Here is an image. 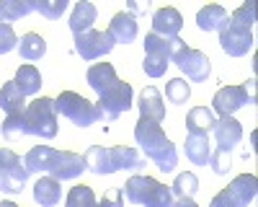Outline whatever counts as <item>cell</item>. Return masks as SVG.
Instances as JSON below:
<instances>
[{
	"label": "cell",
	"mask_w": 258,
	"mask_h": 207,
	"mask_svg": "<svg viewBox=\"0 0 258 207\" xmlns=\"http://www.w3.org/2000/svg\"><path fill=\"white\" fill-rule=\"evenodd\" d=\"M85 80H88V86L101 96L106 88H111L119 78H116V70H114L111 62H96V65H91L88 73H85Z\"/></svg>",
	"instance_id": "18"
},
{
	"label": "cell",
	"mask_w": 258,
	"mask_h": 207,
	"mask_svg": "<svg viewBox=\"0 0 258 207\" xmlns=\"http://www.w3.org/2000/svg\"><path fill=\"white\" fill-rule=\"evenodd\" d=\"M135 140L140 145L142 156L147 161H153L160 171H165V174L176 171V166H178V150H176V145L165 137L160 122L140 117L137 127H135Z\"/></svg>",
	"instance_id": "2"
},
{
	"label": "cell",
	"mask_w": 258,
	"mask_h": 207,
	"mask_svg": "<svg viewBox=\"0 0 258 207\" xmlns=\"http://www.w3.org/2000/svg\"><path fill=\"white\" fill-rule=\"evenodd\" d=\"M24 119H26V132L52 140L57 137V112H54V98H34L31 104H26L24 109Z\"/></svg>",
	"instance_id": "6"
},
{
	"label": "cell",
	"mask_w": 258,
	"mask_h": 207,
	"mask_svg": "<svg viewBox=\"0 0 258 207\" xmlns=\"http://www.w3.org/2000/svg\"><path fill=\"white\" fill-rule=\"evenodd\" d=\"M0 132H3L6 140H21V137H26V119H24V112H18V114H8L3 119V124H0Z\"/></svg>",
	"instance_id": "29"
},
{
	"label": "cell",
	"mask_w": 258,
	"mask_h": 207,
	"mask_svg": "<svg viewBox=\"0 0 258 207\" xmlns=\"http://www.w3.org/2000/svg\"><path fill=\"white\" fill-rule=\"evenodd\" d=\"M212 135H214V148L212 150L230 153L235 145H240V140H243V124L232 117H220L212 127Z\"/></svg>",
	"instance_id": "13"
},
{
	"label": "cell",
	"mask_w": 258,
	"mask_h": 207,
	"mask_svg": "<svg viewBox=\"0 0 258 207\" xmlns=\"http://www.w3.org/2000/svg\"><path fill=\"white\" fill-rule=\"evenodd\" d=\"M230 18L238 21V24H243V26H248V29H253V24H255V6L248 0V3H243L238 11H232Z\"/></svg>",
	"instance_id": "34"
},
{
	"label": "cell",
	"mask_w": 258,
	"mask_h": 207,
	"mask_svg": "<svg viewBox=\"0 0 258 207\" xmlns=\"http://www.w3.org/2000/svg\"><path fill=\"white\" fill-rule=\"evenodd\" d=\"M165 96H168L170 104H186L188 96H191V88L183 78H173V80H168V86H165Z\"/></svg>",
	"instance_id": "32"
},
{
	"label": "cell",
	"mask_w": 258,
	"mask_h": 207,
	"mask_svg": "<svg viewBox=\"0 0 258 207\" xmlns=\"http://www.w3.org/2000/svg\"><path fill=\"white\" fill-rule=\"evenodd\" d=\"M132 86L126 80H116L111 88H106L98 101H96V112H98V119L103 122H114L119 119L124 112L132 109Z\"/></svg>",
	"instance_id": "8"
},
{
	"label": "cell",
	"mask_w": 258,
	"mask_h": 207,
	"mask_svg": "<svg viewBox=\"0 0 258 207\" xmlns=\"http://www.w3.org/2000/svg\"><path fill=\"white\" fill-rule=\"evenodd\" d=\"M145 60H142V70L150 75V78H160V75H165V70H168V65H170V57H173L186 41L183 39H178V36H173V39H160V36H155L153 31L150 34H145Z\"/></svg>",
	"instance_id": "5"
},
{
	"label": "cell",
	"mask_w": 258,
	"mask_h": 207,
	"mask_svg": "<svg viewBox=\"0 0 258 207\" xmlns=\"http://www.w3.org/2000/svg\"><path fill=\"white\" fill-rule=\"evenodd\" d=\"M248 104H255V80H248L245 86H222L212 98V107L220 117H232Z\"/></svg>",
	"instance_id": "9"
},
{
	"label": "cell",
	"mask_w": 258,
	"mask_h": 207,
	"mask_svg": "<svg viewBox=\"0 0 258 207\" xmlns=\"http://www.w3.org/2000/svg\"><path fill=\"white\" fill-rule=\"evenodd\" d=\"M225 192H227V197L232 199L235 207H248L258 194V179L253 174H240V176L232 179V184Z\"/></svg>",
	"instance_id": "15"
},
{
	"label": "cell",
	"mask_w": 258,
	"mask_h": 207,
	"mask_svg": "<svg viewBox=\"0 0 258 207\" xmlns=\"http://www.w3.org/2000/svg\"><path fill=\"white\" fill-rule=\"evenodd\" d=\"M98 207H124V192L121 189H109L98 202Z\"/></svg>",
	"instance_id": "37"
},
{
	"label": "cell",
	"mask_w": 258,
	"mask_h": 207,
	"mask_svg": "<svg viewBox=\"0 0 258 207\" xmlns=\"http://www.w3.org/2000/svg\"><path fill=\"white\" fill-rule=\"evenodd\" d=\"M227 24V11L217 3H209L197 13V26L202 31H222Z\"/></svg>",
	"instance_id": "23"
},
{
	"label": "cell",
	"mask_w": 258,
	"mask_h": 207,
	"mask_svg": "<svg viewBox=\"0 0 258 207\" xmlns=\"http://www.w3.org/2000/svg\"><path fill=\"white\" fill-rule=\"evenodd\" d=\"M214 122H217V117H214L212 109L207 107H194L188 114H186V130L188 135H209Z\"/></svg>",
	"instance_id": "22"
},
{
	"label": "cell",
	"mask_w": 258,
	"mask_h": 207,
	"mask_svg": "<svg viewBox=\"0 0 258 207\" xmlns=\"http://www.w3.org/2000/svg\"><path fill=\"white\" fill-rule=\"evenodd\" d=\"M34 199H36V204H41V207H54V204H59V199H62V186H59V181L52 179V176H39L36 184H34Z\"/></svg>",
	"instance_id": "19"
},
{
	"label": "cell",
	"mask_w": 258,
	"mask_h": 207,
	"mask_svg": "<svg viewBox=\"0 0 258 207\" xmlns=\"http://www.w3.org/2000/svg\"><path fill=\"white\" fill-rule=\"evenodd\" d=\"M124 199L140 204V207H173V194L165 184H160L153 176L137 174L124 184Z\"/></svg>",
	"instance_id": "4"
},
{
	"label": "cell",
	"mask_w": 258,
	"mask_h": 207,
	"mask_svg": "<svg viewBox=\"0 0 258 207\" xmlns=\"http://www.w3.org/2000/svg\"><path fill=\"white\" fill-rule=\"evenodd\" d=\"M29 171H26V166H24V161H18V163H13L11 169L3 174V179H0V192H6V194H21L24 192V186H26V181H29Z\"/></svg>",
	"instance_id": "25"
},
{
	"label": "cell",
	"mask_w": 258,
	"mask_h": 207,
	"mask_svg": "<svg viewBox=\"0 0 258 207\" xmlns=\"http://www.w3.org/2000/svg\"><path fill=\"white\" fill-rule=\"evenodd\" d=\"M88 171L96 176H109L116 171H142L147 166V158L140 156L135 148H124V145H114V148H103V145H91L83 153Z\"/></svg>",
	"instance_id": "3"
},
{
	"label": "cell",
	"mask_w": 258,
	"mask_h": 207,
	"mask_svg": "<svg viewBox=\"0 0 258 207\" xmlns=\"http://www.w3.org/2000/svg\"><path fill=\"white\" fill-rule=\"evenodd\" d=\"M173 207H199V204L194 202V197H178L173 199Z\"/></svg>",
	"instance_id": "41"
},
{
	"label": "cell",
	"mask_w": 258,
	"mask_h": 207,
	"mask_svg": "<svg viewBox=\"0 0 258 207\" xmlns=\"http://www.w3.org/2000/svg\"><path fill=\"white\" fill-rule=\"evenodd\" d=\"M21 161V156H16L11 148H0V179H3V174L11 169L13 163H18Z\"/></svg>",
	"instance_id": "38"
},
{
	"label": "cell",
	"mask_w": 258,
	"mask_h": 207,
	"mask_svg": "<svg viewBox=\"0 0 258 207\" xmlns=\"http://www.w3.org/2000/svg\"><path fill=\"white\" fill-rule=\"evenodd\" d=\"M183 29V16L176 11V8H158L153 13V34L160 36V39H173L178 36V31Z\"/></svg>",
	"instance_id": "14"
},
{
	"label": "cell",
	"mask_w": 258,
	"mask_h": 207,
	"mask_svg": "<svg viewBox=\"0 0 258 207\" xmlns=\"http://www.w3.org/2000/svg\"><path fill=\"white\" fill-rule=\"evenodd\" d=\"M0 207H18V204L11 202V199H0Z\"/></svg>",
	"instance_id": "42"
},
{
	"label": "cell",
	"mask_w": 258,
	"mask_h": 207,
	"mask_svg": "<svg viewBox=\"0 0 258 207\" xmlns=\"http://www.w3.org/2000/svg\"><path fill=\"white\" fill-rule=\"evenodd\" d=\"M170 62H176L178 70H181L188 80H194V83H204V80L209 78V73H212L209 57H207L204 52H199V49L186 47V44H183L173 57H170Z\"/></svg>",
	"instance_id": "11"
},
{
	"label": "cell",
	"mask_w": 258,
	"mask_h": 207,
	"mask_svg": "<svg viewBox=\"0 0 258 207\" xmlns=\"http://www.w3.org/2000/svg\"><path fill=\"white\" fill-rule=\"evenodd\" d=\"M36 11L34 0H0V26H11L13 21L26 18Z\"/></svg>",
	"instance_id": "21"
},
{
	"label": "cell",
	"mask_w": 258,
	"mask_h": 207,
	"mask_svg": "<svg viewBox=\"0 0 258 207\" xmlns=\"http://www.w3.org/2000/svg\"><path fill=\"white\" fill-rule=\"evenodd\" d=\"M36 3V11L44 16V18H49V21H57V18H62V13L68 11V0H34Z\"/></svg>",
	"instance_id": "33"
},
{
	"label": "cell",
	"mask_w": 258,
	"mask_h": 207,
	"mask_svg": "<svg viewBox=\"0 0 258 207\" xmlns=\"http://www.w3.org/2000/svg\"><path fill=\"white\" fill-rule=\"evenodd\" d=\"M13 83H16V88L24 93V96H34V93L41 91V73L34 65H29V62H26V65L18 68Z\"/></svg>",
	"instance_id": "26"
},
{
	"label": "cell",
	"mask_w": 258,
	"mask_h": 207,
	"mask_svg": "<svg viewBox=\"0 0 258 207\" xmlns=\"http://www.w3.org/2000/svg\"><path fill=\"white\" fill-rule=\"evenodd\" d=\"M54 112L68 117L73 124H78V127H91V124L98 122L96 104H91L85 96H80L75 91H62L54 98Z\"/></svg>",
	"instance_id": "7"
},
{
	"label": "cell",
	"mask_w": 258,
	"mask_h": 207,
	"mask_svg": "<svg viewBox=\"0 0 258 207\" xmlns=\"http://www.w3.org/2000/svg\"><path fill=\"white\" fill-rule=\"evenodd\" d=\"M197 192H199V179H197V174H191V171L178 174L176 181H173V189H170L173 199H178V197H194Z\"/></svg>",
	"instance_id": "31"
},
{
	"label": "cell",
	"mask_w": 258,
	"mask_h": 207,
	"mask_svg": "<svg viewBox=\"0 0 258 207\" xmlns=\"http://www.w3.org/2000/svg\"><path fill=\"white\" fill-rule=\"evenodd\" d=\"M186 158L194 166H209V158H212L209 135H188L186 137Z\"/></svg>",
	"instance_id": "24"
},
{
	"label": "cell",
	"mask_w": 258,
	"mask_h": 207,
	"mask_svg": "<svg viewBox=\"0 0 258 207\" xmlns=\"http://www.w3.org/2000/svg\"><path fill=\"white\" fill-rule=\"evenodd\" d=\"M137 109H140V117L145 119H155V122H163L165 119V107H163V96L155 86H145L142 93H140V101H137Z\"/></svg>",
	"instance_id": "17"
},
{
	"label": "cell",
	"mask_w": 258,
	"mask_h": 207,
	"mask_svg": "<svg viewBox=\"0 0 258 207\" xmlns=\"http://www.w3.org/2000/svg\"><path fill=\"white\" fill-rule=\"evenodd\" d=\"M98 18V11L93 3H88V0H80V3L73 8V16H70V31L78 36V34H85L91 31L93 24Z\"/></svg>",
	"instance_id": "20"
},
{
	"label": "cell",
	"mask_w": 258,
	"mask_h": 207,
	"mask_svg": "<svg viewBox=\"0 0 258 207\" xmlns=\"http://www.w3.org/2000/svg\"><path fill=\"white\" fill-rule=\"evenodd\" d=\"M114 36L109 34V31H96V29H91V31H85V34H78L75 36V52L83 57V60H98V57H103V55H109L111 49H114Z\"/></svg>",
	"instance_id": "12"
},
{
	"label": "cell",
	"mask_w": 258,
	"mask_h": 207,
	"mask_svg": "<svg viewBox=\"0 0 258 207\" xmlns=\"http://www.w3.org/2000/svg\"><path fill=\"white\" fill-rule=\"evenodd\" d=\"M209 166L214 169V174H227L230 171V153H222V150H212V158H209Z\"/></svg>",
	"instance_id": "35"
},
{
	"label": "cell",
	"mask_w": 258,
	"mask_h": 207,
	"mask_svg": "<svg viewBox=\"0 0 258 207\" xmlns=\"http://www.w3.org/2000/svg\"><path fill=\"white\" fill-rule=\"evenodd\" d=\"M16 47H18V55H21V57L29 60V62H34V60H41V57H44L47 41H44V36H39V34L29 31V34L21 36V41H18Z\"/></svg>",
	"instance_id": "28"
},
{
	"label": "cell",
	"mask_w": 258,
	"mask_h": 207,
	"mask_svg": "<svg viewBox=\"0 0 258 207\" xmlns=\"http://www.w3.org/2000/svg\"><path fill=\"white\" fill-rule=\"evenodd\" d=\"M126 8H129V13H132V16H135V13H147V11H150V3H147V0H145V3H135V0H132Z\"/></svg>",
	"instance_id": "40"
},
{
	"label": "cell",
	"mask_w": 258,
	"mask_h": 207,
	"mask_svg": "<svg viewBox=\"0 0 258 207\" xmlns=\"http://www.w3.org/2000/svg\"><path fill=\"white\" fill-rule=\"evenodd\" d=\"M24 166L29 174L39 176H52L57 181H70L78 179L83 171H88L85 158L73 150H54L49 145H34V148L24 156Z\"/></svg>",
	"instance_id": "1"
},
{
	"label": "cell",
	"mask_w": 258,
	"mask_h": 207,
	"mask_svg": "<svg viewBox=\"0 0 258 207\" xmlns=\"http://www.w3.org/2000/svg\"><path fill=\"white\" fill-rule=\"evenodd\" d=\"M106 31H109L114 36V41H119V44H129V41H135L140 36L137 16L119 11V13H114V18H111V24H109V29H106Z\"/></svg>",
	"instance_id": "16"
},
{
	"label": "cell",
	"mask_w": 258,
	"mask_h": 207,
	"mask_svg": "<svg viewBox=\"0 0 258 207\" xmlns=\"http://www.w3.org/2000/svg\"><path fill=\"white\" fill-rule=\"evenodd\" d=\"M209 207H235V204H232V199L227 197V192L222 189L220 194H214V199L209 202Z\"/></svg>",
	"instance_id": "39"
},
{
	"label": "cell",
	"mask_w": 258,
	"mask_h": 207,
	"mask_svg": "<svg viewBox=\"0 0 258 207\" xmlns=\"http://www.w3.org/2000/svg\"><path fill=\"white\" fill-rule=\"evenodd\" d=\"M64 207H98V199L93 194L91 186H73V189L68 192V199H64Z\"/></svg>",
	"instance_id": "30"
},
{
	"label": "cell",
	"mask_w": 258,
	"mask_h": 207,
	"mask_svg": "<svg viewBox=\"0 0 258 207\" xmlns=\"http://www.w3.org/2000/svg\"><path fill=\"white\" fill-rule=\"evenodd\" d=\"M16 41H18V36H16L13 26H0V55H8L11 49H16Z\"/></svg>",
	"instance_id": "36"
},
{
	"label": "cell",
	"mask_w": 258,
	"mask_h": 207,
	"mask_svg": "<svg viewBox=\"0 0 258 207\" xmlns=\"http://www.w3.org/2000/svg\"><path fill=\"white\" fill-rule=\"evenodd\" d=\"M220 47L230 57H245L253 49V31L227 16V24L220 31Z\"/></svg>",
	"instance_id": "10"
},
{
	"label": "cell",
	"mask_w": 258,
	"mask_h": 207,
	"mask_svg": "<svg viewBox=\"0 0 258 207\" xmlns=\"http://www.w3.org/2000/svg\"><path fill=\"white\" fill-rule=\"evenodd\" d=\"M0 109L6 112V117L8 114H18V112L26 109V96L16 88L13 80H8L6 86L0 88Z\"/></svg>",
	"instance_id": "27"
}]
</instances>
